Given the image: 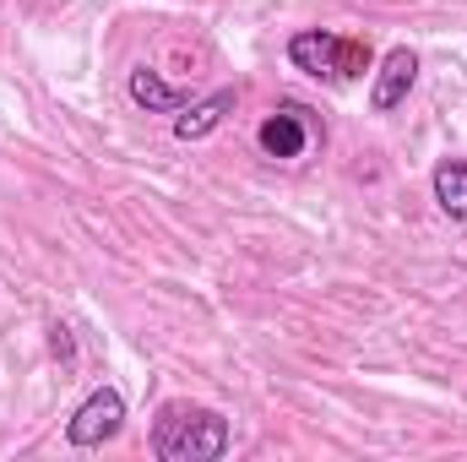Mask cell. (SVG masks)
Wrapping results in <instances>:
<instances>
[{
    "label": "cell",
    "instance_id": "6da1fadb",
    "mask_svg": "<svg viewBox=\"0 0 467 462\" xmlns=\"http://www.w3.org/2000/svg\"><path fill=\"white\" fill-rule=\"evenodd\" d=\"M229 419L196 403H163L152 419V457L158 462H218L229 452Z\"/></svg>",
    "mask_w": 467,
    "mask_h": 462
},
{
    "label": "cell",
    "instance_id": "7a4b0ae2",
    "mask_svg": "<svg viewBox=\"0 0 467 462\" xmlns=\"http://www.w3.org/2000/svg\"><path fill=\"white\" fill-rule=\"evenodd\" d=\"M288 60L310 77H327V82H358L369 71V44L348 38V33H327V27H305L288 38Z\"/></svg>",
    "mask_w": 467,
    "mask_h": 462
},
{
    "label": "cell",
    "instance_id": "3957f363",
    "mask_svg": "<svg viewBox=\"0 0 467 462\" xmlns=\"http://www.w3.org/2000/svg\"><path fill=\"white\" fill-rule=\"evenodd\" d=\"M119 425H125V397H119L115 386H99V392H88V397H82V408L66 419V441L88 452V446L115 441Z\"/></svg>",
    "mask_w": 467,
    "mask_h": 462
},
{
    "label": "cell",
    "instance_id": "277c9868",
    "mask_svg": "<svg viewBox=\"0 0 467 462\" xmlns=\"http://www.w3.org/2000/svg\"><path fill=\"white\" fill-rule=\"evenodd\" d=\"M413 82H419V55H413L408 44H397V49L380 60V71H375V88H369V110H375V115H391L397 104H408Z\"/></svg>",
    "mask_w": 467,
    "mask_h": 462
},
{
    "label": "cell",
    "instance_id": "5b68a950",
    "mask_svg": "<svg viewBox=\"0 0 467 462\" xmlns=\"http://www.w3.org/2000/svg\"><path fill=\"white\" fill-rule=\"evenodd\" d=\"M255 142H261V152H266V158H305V147L316 142V125L305 120L299 104H283L277 115L261 120Z\"/></svg>",
    "mask_w": 467,
    "mask_h": 462
},
{
    "label": "cell",
    "instance_id": "8992f818",
    "mask_svg": "<svg viewBox=\"0 0 467 462\" xmlns=\"http://www.w3.org/2000/svg\"><path fill=\"white\" fill-rule=\"evenodd\" d=\"M234 104H239V88H218V93H207L202 104H185V110L174 115V136H180V142H202V136H213Z\"/></svg>",
    "mask_w": 467,
    "mask_h": 462
},
{
    "label": "cell",
    "instance_id": "52a82bcc",
    "mask_svg": "<svg viewBox=\"0 0 467 462\" xmlns=\"http://www.w3.org/2000/svg\"><path fill=\"white\" fill-rule=\"evenodd\" d=\"M130 99H136L147 115H180V110L191 104V93H185V88H169L152 66H136V71H130Z\"/></svg>",
    "mask_w": 467,
    "mask_h": 462
},
{
    "label": "cell",
    "instance_id": "ba28073f",
    "mask_svg": "<svg viewBox=\"0 0 467 462\" xmlns=\"http://www.w3.org/2000/svg\"><path fill=\"white\" fill-rule=\"evenodd\" d=\"M430 185H435L441 213H446V218H457V224H467V158H441Z\"/></svg>",
    "mask_w": 467,
    "mask_h": 462
}]
</instances>
